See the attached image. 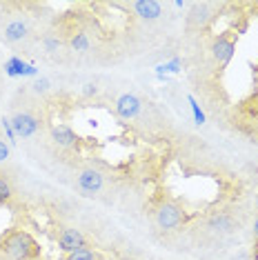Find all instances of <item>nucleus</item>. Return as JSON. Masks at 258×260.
<instances>
[{
    "label": "nucleus",
    "mask_w": 258,
    "mask_h": 260,
    "mask_svg": "<svg viewBox=\"0 0 258 260\" xmlns=\"http://www.w3.org/2000/svg\"><path fill=\"white\" fill-rule=\"evenodd\" d=\"M0 251L11 260H34L40 256V245L22 229H14L0 238Z\"/></svg>",
    "instance_id": "nucleus-1"
},
{
    "label": "nucleus",
    "mask_w": 258,
    "mask_h": 260,
    "mask_svg": "<svg viewBox=\"0 0 258 260\" xmlns=\"http://www.w3.org/2000/svg\"><path fill=\"white\" fill-rule=\"evenodd\" d=\"M154 220L158 224V229H165V232H172V229L180 227L185 222V209L174 200H165V203L158 205Z\"/></svg>",
    "instance_id": "nucleus-2"
},
{
    "label": "nucleus",
    "mask_w": 258,
    "mask_h": 260,
    "mask_svg": "<svg viewBox=\"0 0 258 260\" xmlns=\"http://www.w3.org/2000/svg\"><path fill=\"white\" fill-rule=\"evenodd\" d=\"M76 185H78V189L85 193V196H93V193H98L105 185V178L103 174L98 169H83L78 171V176H76Z\"/></svg>",
    "instance_id": "nucleus-3"
},
{
    "label": "nucleus",
    "mask_w": 258,
    "mask_h": 260,
    "mask_svg": "<svg viewBox=\"0 0 258 260\" xmlns=\"http://www.w3.org/2000/svg\"><path fill=\"white\" fill-rule=\"evenodd\" d=\"M11 125H14V132L18 138H31L40 129V120L29 111H18L11 116Z\"/></svg>",
    "instance_id": "nucleus-4"
},
{
    "label": "nucleus",
    "mask_w": 258,
    "mask_h": 260,
    "mask_svg": "<svg viewBox=\"0 0 258 260\" xmlns=\"http://www.w3.org/2000/svg\"><path fill=\"white\" fill-rule=\"evenodd\" d=\"M58 247H60V251H64V253H74V251L87 247V238L80 229L64 227V229H60V234H58Z\"/></svg>",
    "instance_id": "nucleus-5"
},
{
    "label": "nucleus",
    "mask_w": 258,
    "mask_h": 260,
    "mask_svg": "<svg viewBox=\"0 0 258 260\" xmlns=\"http://www.w3.org/2000/svg\"><path fill=\"white\" fill-rule=\"evenodd\" d=\"M234 54H236V43H234V38L227 36V34H222V36H218L212 43V56L220 67H227V64L232 62Z\"/></svg>",
    "instance_id": "nucleus-6"
},
{
    "label": "nucleus",
    "mask_w": 258,
    "mask_h": 260,
    "mask_svg": "<svg viewBox=\"0 0 258 260\" xmlns=\"http://www.w3.org/2000/svg\"><path fill=\"white\" fill-rule=\"evenodd\" d=\"M5 74H7L9 78H38V69L34 67V64L25 62L18 56L9 58V60L5 62Z\"/></svg>",
    "instance_id": "nucleus-7"
},
{
    "label": "nucleus",
    "mask_w": 258,
    "mask_h": 260,
    "mask_svg": "<svg viewBox=\"0 0 258 260\" xmlns=\"http://www.w3.org/2000/svg\"><path fill=\"white\" fill-rule=\"evenodd\" d=\"M140 107H143V103H140L138 96H134V93H122L116 100V114L120 118H125V120H132V118H136L140 114Z\"/></svg>",
    "instance_id": "nucleus-8"
},
{
    "label": "nucleus",
    "mask_w": 258,
    "mask_h": 260,
    "mask_svg": "<svg viewBox=\"0 0 258 260\" xmlns=\"http://www.w3.org/2000/svg\"><path fill=\"white\" fill-rule=\"evenodd\" d=\"M51 140H54L58 147H62V149H78V145H80V138L76 136L74 129L67 125L51 127Z\"/></svg>",
    "instance_id": "nucleus-9"
},
{
    "label": "nucleus",
    "mask_w": 258,
    "mask_h": 260,
    "mask_svg": "<svg viewBox=\"0 0 258 260\" xmlns=\"http://www.w3.org/2000/svg\"><path fill=\"white\" fill-rule=\"evenodd\" d=\"M207 229L214 234H232L236 229V222H234V218L227 211H214L207 218Z\"/></svg>",
    "instance_id": "nucleus-10"
},
{
    "label": "nucleus",
    "mask_w": 258,
    "mask_h": 260,
    "mask_svg": "<svg viewBox=\"0 0 258 260\" xmlns=\"http://www.w3.org/2000/svg\"><path fill=\"white\" fill-rule=\"evenodd\" d=\"M132 7L143 20H158L163 16V3L158 0H136Z\"/></svg>",
    "instance_id": "nucleus-11"
},
{
    "label": "nucleus",
    "mask_w": 258,
    "mask_h": 260,
    "mask_svg": "<svg viewBox=\"0 0 258 260\" xmlns=\"http://www.w3.org/2000/svg\"><path fill=\"white\" fill-rule=\"evenodd\" d=\"M27 34H29V27H27V22L20 20V18L9 20L3 29V36L7 43H20L22 38H27Z\"/></svg>",
    "instance_id": "nucleus-12"
},
{
    "label": "nucleus",
    "mask_w": 258,
    "mask_h": 260,
    "mask_svg": "<svg viewBox=\"0 0 258 260\" xmlns=\"http://www.w3.org/2000/svg\"><path fill=\"white\" fill-rule=\"evenodd\" d=\"M64 260H103V258L98 256L96 249H91V247L87 245V247H83V249H78L74 253H67V258Z\"/></svg>",
    "instance_id": "nucleus-13"
},
{
    "label": "nucleus",
    "mask_w": 258,
    "mask_h": 260,
    "mask_svg": "<svg viewBox=\"0 0 258 260\" xmlns=\"http://www.w3.org/2000/svg\"><path fill=\"white\" fill-rule=\"evenodd\" d=\"M180 69H183V62H180V58H174V60L169 62H163L156 67V76H165V74H178Z\"/></svg>",
    "instance_id": "nucleus-14"
},
{
    "label": "nucleus",
    "mask_w": 258,
    "mask_h": 260,
    "mask_svg": "<svg viewBox=\"0 0 258 260\" xmlns=\"http://www.w3.org/2000/svg\"><path fill=\"white\" fill-rule=\"evenodd\" d=\"M72 49H76V51H87L89 49V38H87V34H83V31L74 34L72 36Z\"/></svg>",
    "instance_id": "nucleus-15"
},
{
    "label": "nucleus",
    "mask_w": 258,
    "mask_h": 260,
    "mask_svg": "<svg viewBox=\"0 0 258 260\" xmlns=\"http://www.w3.org/2000/svg\"><path fill=\"white\" fill-rule=\"evenodd\" d=\"M11 196H14V189H11L9 180L5 178L3 174H0V205L9 203V200H11Z\"/></svg>",
    "instance_id": "nucleus-16"
},
{
    "label": "nucleus",
    "mask_w": 258,
    "mask_h": 260,
    "mask_svg": "<svg viewBox=\"0 0 258 260\" xmlns=\"http://www.w3.org/2000/svg\"><path fill=\"white\" fill-rule=\"evenodd\" d=\"M187 103H189V109H191V114H194V122H196V125H205V114H203L201 105L196 103V98L187 96Z\"/></svg>",
    "instance_id": "nucleus-17"
},
{
    "label": "nucleus",
    "mask_w": 258,
    "mask_h": 260,
    "mask_svg": "<svg viewBox=\"0 0 258 260\" xmlns=\"http://www.w3.org/2000/svg\"><path fill=\"white\" fill-rule=\"evenodd\" d=\"M3 129H5V134H7V140H9V145H16V132H14V125H11V118H3Z\"/></svg>",
    "instance_id": "nucleus-18"
},
{
    "label": "nucleus",
    "mask_w": 258,
    "mask_h": 260,
    "mask_svg": "<svg viewBox=\"0 0 258 260\" xmlns=\"http://www.w3.org/2000/svg\"><path fill=\"white\" fill-rule=\"evenodd\" d=\"M9 156H11V147H9L7 143H3V140H0V162L9 160Z\"/></svg>",
    "instance_id": "nucleus-19"
},
{
    "label": "nucleus",
    "mask_w": 258,
    "mask_h": 260,
    "mask_svg": "<svg viewBox=\"0 0 258 260\" xmlns=\"http://www.w3.org/2000/svg\"><path fill=\"white\" fill-rule=\"evenodd\" d=\"M34 89H36L38 93H45L47 89H49V80H47V78H38L36 82H34Z\"/></svg>",
    "instance_id": "nucleus-20"
},
{
    "label": "nucleus",
    "mask_w": 258,
    "mask_h": 260,
    "mask_svg": "<svg viewBox=\"0 0 258 260\" xmlns=\"http://www.w3.org/2000/svg\"><path fill=\"white\" fill-rule=\"evenodd\" d=\"M45 47H47V51H56L58 47H60V40H56V38H47V40H45Z\"/></svg>",
    "instance_id": "nucleus-21"
},
{
    "label": "nucleus",
    "mask_w": 258,
    "mask_h": 260,
    "mask_svg": "<svg viewBox=\"0 0 258 260\" xmlns=\"http://www.w3.org/2000/svg\"><path fill=\"white\" fill-rule=\"evenodd\" d=\"M93 93H98V87L96 85H85V96H93Z\"/></svg>",
    "instance_id": "nucleus-22"
},
{
    "label": "nucleus",
    "mask_w": 258,
    "mask_h": 260,
    "mask_svg": "<svg viewBox=\"0 0 258 260\" xmlns=\"http://www.w3.org/2000/svg\"><path fill=\"white\" fill-rule=\"evenodd\" d=\"M254 242H258V216H256V220H254Z\"/></svg>",
    "instance_id": "nucleus-23"
},
{
    "label": "nucleus",
    "mask_w": 258,
    "mask_h": 260,
    "mask_svg": "<svg viewBox=\"0 0 258 260\" xmlns=\"http://www.w3.org/2000/svg\"><path fill=\"white\" fill-rule=\"evenodd\" d=\"M251 258L258 260V242H254V249H251Z\"/></svg>",
    "instance_id": "nucleus-24"
}]
</instances>
